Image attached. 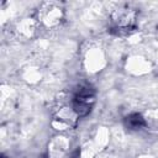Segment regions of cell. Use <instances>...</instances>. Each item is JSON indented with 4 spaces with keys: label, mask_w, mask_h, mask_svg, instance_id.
<instances>
[{
    "label": "cell",
    "mask_w": 158,
    "mask_h": 158,
    "mask_svg": "<svg viewBox=\"0 0 158 158\" xmlns=\"http://www.w3.org/2000/svg\"><path fill=\"white\" fill-rule=\"evenodd\" d=\"M22 78H23L26 81H28V83H36V81H38V79L41 78V73L37 70V68L27 67V68L23 69Z\"/></svg>",
    "instance_id": "obj_9"
},
{
    "label": "cell",
    "mask_w": 158,
    "mask_h": 158,
    "mask_svg": "<svg viewBox=\"0 0 158 158\" xmlns=\"http://www.w3.org/2000/svg\"><path fill=\"white\" fill-rule=\"evenodd\" d=\"M69 151V141L64 136H56L48 144L49 158H64Z\"/></svg>",
    "instance_id": "obj_7"
},
{
    "label": "cell",
    "mask_w": 158,
    "mask_h": 158,
    "mask_svg": "<svg viewBox=\"0 0 158 158\" xmlns=\"http://www.w3.org/2000/svg\"><path fill=\"white\" fill-rule=\"evenodd\" d=\"M143 120L147 122H151L154 127H158V110H153V111L147 112V117Z\"/></svg>",
    "instance_id": "obj_10"
},
{
    "label": "cell",
    "mask_w": 158,
    "mask_h": 158,
    "mask_svg": "<svg viewBox=\"0 0 158 158\" xmlns=\"http://www.w3.org/2000/svg\"><path fill=\"white\" fill-rule=\"evenodd\" d=\"M37 22L36 20L33 19H22L19 23H17V33L25 38H28V37H32V35L35 33L36 31V26H37Z\"/></svg>",
    "instance_id": "obj_8"
},
{
    "label": "cell",
    "mask_w": 158,
    "mask_h": 158,
    "mask_svg": "<svg viewBox=\"0 0 158 158\" xmlns=\"http://www.w3.org/2000/svg\"><path fill=\"white\" fill-rule=\"evenodd\" d=\"M110 19H111V22L116 30H118V31H127L128 30L130 31L131 28L135 27L137 12L135 9H132L130 6L121 5V6H118L111 11Z\"/></svg>",
    "instance_id": "obj_2"
},
{
    "label": "cell",
    "mask_w": 158,
    "mask_h": 158,
    "mask_svg": "<svg viewBox=\"0 0 158 158\" xmlns=\"http://www.w3.org/2000/svg\"><path fill=\"white\" fill-rule=\"evenodd\" d=\"M79 115L77 114L74 107L65 105V106H62L54 114L52 125L56 127V130H68L75 123Z\"/></svg>",
    "instance_id": "obj_4"
},
{
    "label": "cell",
    "mask_w": 158,
    "mask_h": 158,
    "mask_svg": "<svg viewBox=\"0 0 158 158\" xmlns=\"http://www.w3.org/2000/svg\"><path fill=\"white\" fill-rule=\"evenodd\" d=\"M106 64L105 53L99 47H93L86 51L84 56V67L89 73L100 72Z\"/></svg>",
    "instance_id": "obj_5"
},
{
    "label": "cell",
    "mask_w": 158,
    "mask_h": 158,
    "mask_svg": "<svg viewBox=\"0 0 158 158\" xmlns=\"http://www.w3.org/2000/svg\"><path fill=\"white\" fill-rule=\"evenodd\" d=\"M63 19H64L63 7L57 2H43L38 9L37 21L46 27L49 28L57 27L60 25Z\"/></svg>",
    "instance_id": "obj_1"
},
{
    "label": "cell",
    "mask_w": 158,
    "mask_h": 158,
    "mask_svg": "<svg viewBox=\"0 0 158 158\" xmlns=\"http://www.w3.org/2000/svg\"><path fill=\"white\" fill-rule=\"evenodd\" d=\"M126 69L135 75H143L151 70V60L142 54H132L126 60Z\"/></svg>",
    "instance_id": "obj_6"
},
{
    "label": "cell",
    "mask_w": 158,
    "mask_h": 158,
    "mask_svg": "<svg viewBox=\"0 0 158 158\" xmlns=\"http://www.w3.org/2000/svg\"><path fill=\"white\" fill-rule=\"evenodd\" d=\"M107 141H109V132L105 127H101L100 130L96 131L94 137L81 147L80 157L81 158H94L106 146Z\"/></svg>",
    "instance_id": "obj_3"
},
{
    "label": "cell",
    "mask_w": 158,
    "mask_h": 158,
    "mask_svg": "<svg viewBox=\"0 0 158 158\" xmlns=\"http://www.w3.org/2000/svg\"><path fill=\"white\" fill-rule=\"evenodd\" d=\"M137 158H153L151 156H141V157H137Z\"/></svg>",
    "instance_id": "obj_11"
}]
</instances>
